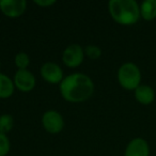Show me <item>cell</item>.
<instances>
[{"mask_svg":"<svg viewBox=\"0 0 156 156\" xmlns=\"http://www.w3.org/2000/svg\"><path fill=\"white\" fill-rule=\"evenodd\" d=\"M61 96L69 103H83L94 93V83L88 75L73 73L65 76L59 85Z\"/></svg>","mask_w":156,"mask_h":156,"instance_id":"obj_1","label":"cell"},{"mask_svg":"<svg viewBox=\"0 0 156 156\" xmlns=\"http://www.w3.org/2000/svg\"><path fill=\"white\" fill-rule=\"evenodd\" d=\"M108 11L115 22L124 26L135 24L140 17V7L135 0H110Z\"/></svg>","mask_w":156,"mask_h":156,"instance_id":"obj_2","label":"cell"},{"mask_svg":"<svg viewBox=\"0 0 156 156\" xmlns=\"http://www.w3.org/2000/svg\"><path fill=\"white\" fill-rule=\"evenodd\" d=\"M118 80L122 88L126 90H136L140 86L141 72L135 63L126 62L118 71Z\"/></svg>","mask_w":156,"mask_h":156,"instance_id":"obj_3","label":"cell"},{"mask_svg":"<svg viewBox=\"0 0 156 156\" xmlns=\"http://www.w3.org/2000/svg\"><path fill=\"white\" fill-rule=\"evenodd\" d=\"M42 125L49 134H59L64 128V119L57 110H47L42 115Z\"/></svg>","mask_w":156,"mask_h":156,"instance_id":"obj_4","label":"cell"},{"mask_svg":"<svg viewBox=\"0 0 156 156\" xmlns=\"http://www.w3.org/2000/svg\"><path fill=\"white\" fill-rule=\"evenodd\" d=\"M85 59V49L79 44H71L69 45L62 54V61L65 66L78 67L83 62Z\"/></svg>","mask_w":156,"mask_h":156,"instance_id":"obj_5","label":"cell"},{"mask_svg":"<svg viewBox=\"0 0 156 156\" xmlns=\"http://www.w3.org/2000/svg\"><path fill=\"white\" fill-rule=\"evenodd\" d=\"M14 86L20 92H30L37 85L35 76L28 69H17L13 77Z\"/></svg>","mask_w":156,"mask_h":156,"instance_id":"obj_6","label":"cell"},{"mask_svg":"<svg viewBox=\"0 0 156 156\" xmlns=\"http://www.w3.org/2000/svg\"><path fill=\"white\" fill-rule=\"evenodd\" d=\"M26 10V0H0V11L9 18L20 17Z\"/></svg>","mask_w":156,"mask_h":156,"instance_id":"obj_7","label":"cell"},{"mask_svg":"<svg viewBox=\"0 0 156 156\" xmlns=\"http://www.w3.org/2000/svg\"><path fill=\"white\" fill-rule=\"evenodd\" d=\"M40 73L44 80L52 85H58V83L60 85L64 78L62 69L60 65L55 62H45L41 66Z\"/></svg>","mask_w":156,"mask_h":156,"instance_id":"obj_8","label":"cell"},{"mask_svg":"<svg viewBox=\"0 0 156 156\" xmlns=\"http://www.w3.org/2000/svg\"><path fill=\"white\" fill-rule=\"evenodd\" d=\"M150 149L143 138H135L126 145L124 156H149Z\"/></svg>","mask_w":156,"mask_h":156,"instance_id":"obj_9","label":"cell"},{"mask_svg":"<svg viewBox=\"0 0 156 156\" xmlns=\"http://www.w3.org/2000/svg\"><path fill=\"white\" fill-rule=\"evenodd\" d=\"M135 98L140 104L149 105L155 98L154 90L147 85H140L135 90Z\"/></svg>","mask_w":156,"mask_h":156,"instance_id":"obj_10","label":"cell"},{"mask_svg":"<svg viewBox=\"0 0 156 156\" xmlns=\"http://www.w3.org/2000/svg\"><path fill=\"white\" fill-rule=\"evenodd\" d=\"M15 86L13 79L7 76L5 74L0 73V98H9L14 94Z\"/></svg>","mask_w":156,"mask_h":156,"instance_id":"obj_11","label":"cell"},{"mask_svg":"<svg viewBox=\"0 0 156 156\" xmlns=\"http://www.w3.org/2000/svg\"><path fill=\"white\" fill-rule=\"evenodd\" d=\"M140 15L145 20L156 17V0H144L140 5Z\"/></svg>","mask_w":156,"mask_h":156,"instance_id":"obj_12","label":"cell"},{"mask_svg":"<svg viewBox=\"0 0 156 156\" xmlns=\"http://www.w3.org/2000/svg\"><path fill=\"white\" fill-rule=\"evenodd\" d=\"M14 118L9 113H3L0 115V133L1 134L7 135L8 133H10L14 127Z\"/></svg>","mask_w":156,"mask_h":156,"instance_id":"obj_13","label":"cell"},{"mask_svg":"<svg viewBox=\"0 0 156 156\" xmlns=\"http://www.w3.org/2000/svg\"><path fill=\"white\" fill-rule=\"evenodd\" d=\"M14 63L18 69H27V67L30 64V57L24 51H20L16 54L14 58Z\"/></svg>","mask_w":156,"mask_h":156,"instance_id":"obj_14","label":"cell"},{"mask_svg":"<svg viewBox=\"0 0 156 156\" xmlns=\"http://www.w3.org/2000/svg\"><path fill=\"white\" fill-rule=\"evenodd\" d=\"M85 55L91 60H98L102 56V49L96 45H87L85 47Z\"/></svg>","mask_w":156,"mask_h":156,"instance_id":"obj_15","label":"cell"},{"mask_svg":"<svg viewBox=\"0 0 156 156\" xmlns=\"http://www.w3.org/2000/svg\"><path fill=\"white\" fill-rule=\"evenodd\" d=\"M11 149V142L7 135L0 133V156H7Z\"/></svg>","mask_w":156,"mask_h":156,"instance_id":"obj_16","label":"cell"},{"mask_svg":"<svg viewBox=\"0 0 156 156\" xmlns=\"http://www.w3.org/2000/svg\"><path fill=\"white\" fill-rule=\"evenodd\" d=\"M34 3L41 8H48L56 5V0H34Z\"/></svg>","mask_w":156,"mask_h":156,"instance_id":"obj_17","label":"cell"},{"mask_svg":"<svg viewBox=\"0 0 156 156\" xmlns=\"http://www.w3.org/2000/svg\"><path fill=\"white\" fill-rule=\"evenodd\" d=\"M0 66H1V63H0Z\"/></svg>","mask_w":156,"mask_h":156,"instance_id":"obj_18","label":"cell"}]
</instances>
